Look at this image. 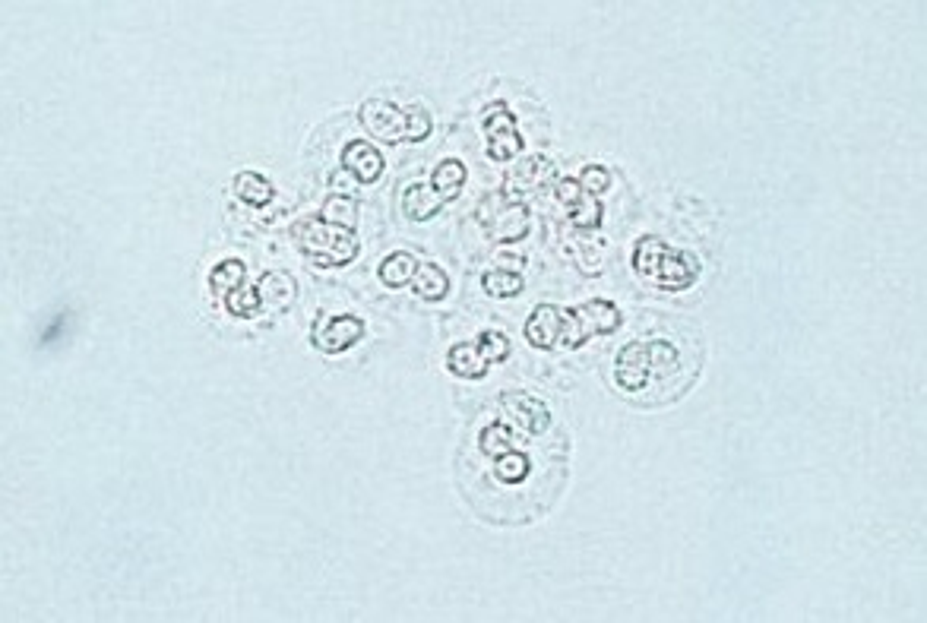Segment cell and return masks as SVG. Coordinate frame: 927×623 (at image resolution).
<instances>
[{
    "mask_svg": "<svg viewBox=\"0 0 927 623\" xmlns=\"http://www.w3.org/2000/svg\"><path fill=\"white\" fill-rule=\"evenodd\" d=\"M560 323H564V307L538 304L523 326L526 342L532 348H538V352H551V348H557V342H560Z\"/></svg>",
    "mask_w": 927,
    "mask_h": 623,
    "instance_id": "12",
    "label": "cell"
},
{
    "mask_svg": "<svg viewBox=\"0 0 927 623\" xmlns=\"http://www.w3.org/2000/svg\"><path fill=\"white\" fill-rule=\"evenodd\" d=\"M478 450L485 453L491 462H494L497 456H507V453H513V450H516V434H513V427H510V424H504V421H494V424H488L485 431L478 434Z\"/></svg>",
    "mask_w": 927,
    "mask_h": 623,
    "instance_id": "23",
    "label": "cell"
},
{
    "mask_svg": "<svg viewBox=\"0 0 927 623\" xmlns=\"http://www.w3.org/2000/svg\"><path fill=\"white\" fill-rule=\"evenodd\" d=\"M418 263H421V260H415V253L396 250V253H390V257H386V260L380 263L377 276H380V282H383L386 288H405V285H412Z\"/></svg>",
    "mask_w": 927,
    "mask_h": 623,
    "instance_id": "20",
    "label": "cell"
},
{
    "mask_svg": "<svg viewBox=\"0 0 927 623\" xmlns=\"http://www.w3.org/2000/svg\"><path fill=\"white\" fill-rule=\"evenodd\" d=\"M412 291L428 304H437L450 295V276L443 272L437 263H418L415 269V279H412Z\"/></svg>",
    "mask_w": 927,
    "mask_h": 623,
    "instance_id": "16",
    "label": "cell"
},
{
    "mask_svg": "<svg viewBox=\"0 0 927 623\" xmlns=\"http://www.w3.org/2000/svg\"><path fill=\"white\" fill-rule=\"evenodd\" d=\"M579 187L592 193V197H598V193H605L611 187V171L605 165H586L579 171Z\"/></svg>",
    "mask_w": 927,
    "mask_h": 623,
    "instance_id": "29",
    "label": "cell"
},
{
    "mask_svg": "<svg viewBox=\"0 0 927 623\" xmlns=\"http://www.w3.org/2000/svg\"><path fill=\"white\" fill-rule=\"evenodd\" d=\"M485 136H488V155L494 162H510L523 152V136H519L513 111L507 108V102H494L485 111Z\"/></svg>",
    "mask_w": 927,
    "mask_h": 623,
    "instance_id": "7",
    "label": "cell"
},
{
    "mask_svg": "<svg viewBox=\"0 0 927 623\" xmlns=\"http://www.w3.org/2000/svg\"><path fill=\"white\" fill-rule=\"evenodd\" d=\"M358 118L371 136H377L380 143H402L405 140V108H396L386 99H368L361 105Z\"/></svg>",
    "mask_w": 927,
    "mask_h": 623,
    "instance_id": "8",
    "label": "cell"
},
{
    "mask_svg": "<svg viewBox=\"0 0 927 623\" xmlns=\"http://www.w3.org/2000/svg\"><path fill=\"white\" fill-rule=\"evenodd\" d=\"M342 168L364 187H371L383 178V152L368 140H349L342 149Z\"/></svg>",
    "mask_w": 927,
    "mask_h": 623,
    "instance_id": "10",
    "label": "cell"
},
{
    "mask_svg": "<svg viewBox=\"0 0 927 623\" xmlns=\"http://www.w3.org/2000/svg\"><path fill=\"white\" fill-rule=\"evenodd\" d=\"M624 323L621 307L605 298H592L579 307H564V323H560V348H583L595 336H611Z\"/></svg>",
    "mask_w": 927,
    "mask_h": 623,
    "instance_id": "4",
    "label": "cell"
},
{
    "mask_svg": "<svg viewBox=\"0 0 927 623\" xmlns=\"http://www.w3.org/2000/svg\"><path fill=\"white\" fill-rule=\"evenodd\" d=\"M225 307H228V314H231V317L254 320V317L260 314V310H263L257 285H241L238 291H231V295L225 298Z\"/></svg>",
    "mask_w": 927,
    "mask_h": 623,
    "instance_id": "26",
    "label": "cell"
},
{
    "mask_svg": "<svg viewBox=\"0 0 927 623\" xmlns=\"http://www.w3.org/2000/svg\"><path fill=\"white\" fill-rule=\"evenodd\" d=\"M554 178H557V168H554L551 159H545V155H529V159H523L516 165V171L510 174L507 184H516V190H535V187H542Z\"/></svg>",
    "mask_w": 927,
    "mask_h": 623,
    "instance_id": "19",
    "label": "cell"
},
{
    "mask_svg": "<svg viewBox=\"0 0 927 623\" xmlns=\"http://www.w3.org/2000/svg\"><path fill=\"white\" fill-rule=\"evenodd\" d=\"M475 345H478L481 358H485L488 364H500V361L510 358V339L504 333H497V329H481Z\"/></svg>",
    "mask_w": 927,
    "mask_h": 623,
    "instance_id": "27",
    "label": "cell"
},
{
    "mask_svg": "<svg viewBox=\"0 0 927 623\" xmlns=\"http://www.w3.org/2000/svg\"><path fill=\"white\" fill-rule=\"evenodd\" d=\"M529 472H532V462H529L526 453H519V450L494 459V478L500 484H523L529 478Z\"/></svg>",
    "mask_w": 927,
    "mask_h": 623,
    "instance_id": "25",
    "label": "cell"
},
{
    "mask_svg": "<svg viewBox=\"0 0 927 623\" xmlns=\"http://www.w3.org/2000/svg\"><path fill=\"white\" fill-rule=\"evenodd\" d=\"M557 197L564 200L567 216L576 228L592 231V228L602 225V203H598V197H592V193H586L583 187H579V181H570V178L557 181Z\"/></svg>",
    "mask_w": 927,
    "mask_h": 623,
    "instance_id": "11",
    "label": "cell"
},
{
    "mask_svg": "<svg viewBox=\"0 0 927 623\" xmlns=\"http://www.w3.org/2000/svg\"><path fill=\"white\" fill-rule=\"evenodd\" d=\"M368 336V323L355 314H317L311 326V345L323 355H342Z\"/></svg>",
    "mask_w": 927,
    "mask_h": 623,
    "instance_id": "6",
    "label": "cell"
},
{
    "mask_svg": "<svg viewBox=\"0 0 927 623\" xmlns=\"http://www.w3.org/2000/svg\"><path fill=\"white\" fill-rule=\"evenodd\" d=\"M466 178H469V171H466V165H462L459 159H443L431 171V187H434V193L443 203H453L462 193V187H466Z\"/></svg>",
    "mask_w": 927,
    "mask_h": 623,
    "instance_id": "17",
    "label": "cell"
},
{
    "mask_svg": "<svg viewBox=\"0 0 927 623\" xmlns=\"http://www.w3.org/2000/svg\"><path fill=\"white\" fill-rule=\"evenodd\" d=\"M447 371L459 380H481V377H488L491 364L481 358L475 342H456L447 352Z\"/></svg>",
    "mask_w": 927,
    "mask_h": 623,
    "instance_id": "15",
    "label": "cell"
},
{
    "mask_svg": "<svg viewBox=\"0 0 927 623\" xmlns=\"http://www.w3.org/2000/svg\"><path fill=\"white\" fill-rule=\"evenodd\" d=\"M292 235H295L298 250L304 253V257L317 266H323V269L326 266H349L361 250V241H358L355 231L330 225L323 219L298 222Z\"/></svg>",
    "mask_w": 927,
    "mask_h": 623,
    "instance_id": "3",
    "label": "cell"
},
{
    "mask_svg": "<svg viewBox=\"0 0 927 623\" xmlns=\"http://www.w3.org/2000/svg\"><path fill=\"white\" fill-rule=\"evenodd\" d=\"M500 405H504V412L510 415V421L519 431H526L529 437H542L551 427L548 405L532 393H519V389L516 393H504L500 396Z\"/></svg>",
    "mask_w": 927,
    "mask_h": 623,
    "instance_id": "9",
    "label": "cell"
},
{
    "mask_svg": "<svg viewBox=\"0 0 927 623\" xmlns=\"http://www.w3.org/2000/svg\"><path fill=\"white\" fill-rule=\"evenodd\" d=\"M633 272L640 279L652 282L655 288H665V291H684L697 282L700 276V260L697 253L690 250H678L665 244L662 238L655 235H646L633 244Z\"/></svg>",
    "mask_w": 927,
    "mask_h": 623,
    "instance_id": "1",
    "label": "cell"
},
{
    "mask_svg": "<svg viewBox=\"0 0 927 623\" xmlns=\"http://www.w3.org/2000/svg\"><path fill=\"white\" fill-rule=\"evenodd\" d=\"M320 219L339 225V228H358V200L355 197H342V193H330L320 206Z\"/></svg>",
    "mask_w": 927,
    "mask_h": 623,
    "instance_id": "24",
    "label": "cell"
},
{
    "mask_svg": "<svg viewBox=\"0 0 927 623\" xmlns=\"http://www.w3.org/2000/svg\"><path fill=\"white\" fill-rule=\"evenodd\" d=\"M481 288H485L488 298H497V301H507V298H516L523 295V276L513 269H488L485 276H481Z\"/></svg>",
    "mask_w": 927,
    "mask_h": 623,
    "instance_id": "22",
    "label": "cell"
},
{
    "mask_svg": "<svg viewBox=\"0 0 927 623\" xmlns=\"http://www.w3.org/2000/svg\"><path fill=\"white\" fill-rule=\"evenodd\" d=\"M678 345L668 339H633L614 358V383L624 393H643L655 380L678 371Z\"/></svg>",
    "mask_w": 927,
    "mask_h": 623,
    "instance_id": "2",
    "label": "cell"
},
{
    "mask_svg": "<svg viewBox=\"0 0 927 623\" xmlns=\"http://www.w3.org/2000/svg\"><path fill=\"white\" fill-rule=\"evenodd\" d=\"M399 206H402V216L409 219V222H428V219H434L437 212H440L443 206H447V203H443V200L437 197L431 184L412 181V184H405L402 197H399Z\"/></svg>",
    "mask_w": 927,
    "mask_h": 623,
    "instance_id": "14",
    "label": "cell"
},
{
    "mask_svg": "<svg viewBox=\"0 0 927 623\" xmlns=\"http://www.w3.org/2000/svg\"><path fill=\"white\" fill-rule=\"evenodd\" d=\"M244 279H247V263L231 257V260H222L216 269L209 272V288H212V295L225 301L231 291H238L244 285Z\"/></svg>",
    "mask_w": 927,
    "mask_h": 623,
    "instance_id": "21",
    "label": "cell"
},
{
    "mask_svg": "<svg viewBox=\"0 0 927 623\" xmlns=\"http://www.w3.org/2000/svg\"><path fill=\"white\" fill-rule=\"evenodd\" d=\"M475 222L485 228V235L491 241H500V244L523 241L532 228L529 206L519 203L507 190H497V193H491V197L481 200L478 209H475Z\"/></svg>",
    "mask_w": 927,
    "mask_h": 623,
    "instance_id": "5",
    "label": "cell"
},
{
    "mask_svg": "<svg viewBox=\"0 0 927 623\" xmlns=\"http://www.w3.org/2000/svg\"><path fill=\"white\" fill-rule=\"evenodd\" d=\"M431 130H434V121H431V114L424 111L421 105H409V108H405V140H409V143H421V140H428Z\"/></svg>",
    "mask_w": 927,
    "mask_h": 623,
    "instance_id": "28",
    "label": "cell"
},
{
    "mask_svg": "<svg viewBox=\"0 0 927 623\" xmlns=\"http://www.w3.org/2000/svg\"><path fill=\"white\" fill-rule=\"evenodd\" d=\"M231 190H235L238 200H244L247 206H254V209L269 206V203H273V197H276V187L269 184V178H263V174H257V171H241V174H235V181H231Z\"/></svg>",
    "mask_w": 927,
    "mask_h": 623,
    "instance_id": "18",
    "label": "cell"
},
{
    "mask_svg": "<svg viewBox=\"0 0 927 623\" xmlns=\"http://www.w3.org/2000/svg\"><path fill=\"white\" fill-rule=\"evenodd\" d=\"M257 291H260V304L269 314H285L288 307L298 301V282L295 276H288L282 269H269L260 276L257 282Z\"/></svg>",
    "mask_w": 927,
    "mask_h": 623,
    "instance_id": "13",
    "label": "cell"
},
{
    "mask_svg": "<svg viewBox=\"0 0 927 623\" xmlns=\"http://www.w3.org/2000/svg\"><path fill=\"white\" fill-rule=\"evenodd\" d=\"M330 184L336 187V193H342V197H355V193H352V184H349V171H342V174H339V171H333V174H330Z\"/></svg>",
    "mask_w": 927,
    "mask_h": 623,
    "instance_id": "30",
    "label": "cell"
}]
</instances>
